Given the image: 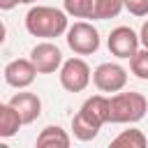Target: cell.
<instances>
[{"label": "cell", "mask_w": 148, "mask_h": 148, "mask_svg": "<svg viewBox=\"0 0 148 148\" xmlns=\"http://www.w3.org/2000/svg\"><path fill=\"white\" fill-rule=\"evenodd\" d=\"M67 12L58 9V7H46V5H37L30 7L25 14V30L32 37H44V39H53L67 32L69 21H67Z\"/></svg>", "instance_id": "7a4b0ae2"}, {"label": "cell", "mask_w": 148, "mask_h": 148, "mask_svg": "<svg viewBox=\"0 0 148 148\" xmlns=\"http://www.w3.org/2000/svg\"><path fill=\"white\" fill-rule=\"evenodd\" d=\"M132 16H148V0H123Z\"/></svg>", "instance_id": "e0dca14e"}, {"label": "cell", "mask_w": 148, "mask_h": 148, "mask_svg": "<svg viewBox=\"0 0 148 148\" xmlns=\"http://www.w3.org/2000/svg\"><path fill=\"white\" fill-rule=\"evenodd\" d=\"M123 9H125V2H123V0H95V14H92V21L116 18Z\"/></svg>", "instance_id": "5bb4252c"}, {"label": "cell", "mask_w": 148, "mask_h": 148, "mask_svg": "<svg viewBox=\"0 0 148 148\" xmlns=\"http://www.w3.org/2000/svg\"><path fill=\"white\" fill-rule=\"evenodd\" d=\"M139 44H141V39H139V35L130 28V25H118V28H113L111 32H109V39H106V46H109V51H111V56H116V58H120V60H130L136 51H139Z\"/></svg>", "instance_id": "52a82bcc"}, {"label": "cell", "mask_w": 148, "mask_h": 148, "mask_svg": "<svg viewBox=\"0 0 148 148\" xmlns=\"http://www.w3.org/2000/svg\"><path fill=\"white\" fill-rule=\"evenodd\" d=\"M92 83L102 92H120L127 86V69L118 62H102L92 72Z\"/></svg>", "instance_id": "8992f818"}, {"label": "cell", "mask_w": 148, "mask_h": 148, "mask_svg": "<svg viewBox=\"0 0 148 148\" xmlns=\"http://www.w3.org/2000/svg\"><path fill=\"white\" fill-rule=\"evenodd\" d=\"M67 37V46L76 53V56H90L99 49V32L92 23L88 21H76L74 25L67 28L65 32Z\"/></svg>", "instance_id": "277c9868"}, {"label": "cell", "mask_w": 148, "mask_h": 148, "mask_svg": "<svg viewBox=\"0 0 148 148\" xmlns=\"http://www.w3.org/2000/svg\"><path fill=\"white\" fill-rule=\"evenodd\" d=\"M58 76H60V86L67 92H81V90L88 88L92 72H90V67L83 58H69L58 69Z\"/></svg>", "instance_id": "5b68a950"}, {"label": "cell", "mask_w": 148, "mask_h": 148, "mask_svg": "<svg viewBox=\"0 0 148 148\" xmlns=\"http://www.w3.org/2000/svg\"><path fill=\"white\" fill-rule=\"evenodd\" d=\"M69 143H72V139H69L67 130H62L60 125H49L37 136L39 148H69Z\"/></svg>", "instance_id": "8fae6325"}, {"label": "cell", "mask_w": 148, "mask_h": 148, "mask_svg": "<svg viewBox=\"0 0 148 148\" xmlns=\"http://www.w3.org/2000/svg\"><path fill=\"white\" fill-rule=\"evenodd\" d=\"M62 9L74 18H92L95 0H62Z\"/></svg>", "instance_id": "9a60e30c"}, {"label": "cell", "mask_w": 148, "mask_h": 148, "mask_svg": "<svg viewBox=\"0 0 148 148\" xmlns=\"http://www.w3.org/2000/svg\"><path fill=\"white\" fill-rule=\"evenodd\" d=\"M21 125H23V118L18 116V111H16L9 102L0 104V136H2V139L14 136V134L21 130Z\"/></svg>", "instance_id": "7c38bea8"}, {"label": "cell", "mask_w": 148, "mask_h": 148, "mask_svg": "<svg viewBox=\"0 0 148 148\" xmlns=\"http://www.w3.org/2000/svg\"><path fill=\"white\" fill-rule=\"evenodd\" d=\"M9 104L18 111V116L23 118V125H30V123H35V120L42 116V99H39L35 92H28V90L16 92V95L9 99Z\"/></svg>", "instance_id": "30bf717a"}, {"label": "cell", "mask_w": 148, "mask_h": 148, "mask_svg": "<svg viewBox=\"0 0 148 148\" xmlns=\"http://www.w3.org/2000/svg\"><path fill=\"white\" fill-rule=\"evenodd\" d=\"M111 102V113H109V123L116 125H132L139 123L146 111H148V99L141 92H113L109 97Z\"/></svg>", "instance_id": "3957f363"}, {"label": "cell", "mask_w": 148, "mask_h": 148, "mask_svg": "<svg viewBox=\"0 0 148 148\" xmlns=\"http://www.w3.org/2000/svg\"><path fill=\"white\" fill-rule=\"evenodd\" d=\"M130 69L136 79L141 81H148V49H139L132 58H130Z\"/></svg>", "instance_id": "2e32d148"}, {"label": "cell", "mask_w": 148, "mask_h": 148, "mask_svg": "<svg viewBox=\"0 0 148 148\" xmlns=\"http://www.w3.org/2000/svg\"><path fill=\"white\" fill-rule=\"evenodd\" d=\"M109 113H111L109 97H104V95L88 97L81 104L79 113L72 118V132H74V136L79 141H92L99 134L102 125L109 123Z\"/></svg>", "instance_id": "6da1fadb"}, {"label": "cell", "mask_w": 148, "mask_h": 148, "mask_svg": "<svg viewBox=\"0 0 148 148\" xmlns=\"http://www.w3.org/2000/svg\"><path fill=\"white\" fill-rule=\"evenodd\" d=\"M139 39H141V46L148 49V21H143V25L139 30Z\"/></svg>", "instance_id": "ac0fdd59"}, {"label": "cell", "mask_w": 148, "mask_h": 148, "mask_svg": "<svg viewBox=\"0 0 148 148\" xmlns=\"http://www.w3.org/2000/svg\"><path fill=\"white\" fill-rule=\"evenodd\" d=\"M21 0H0V9H5V12H9V9H14L16 5H18Z\"/></svg>", "instance_id": "d6986e66"}, {"label": "cell", "mask_w": 148, "mask_h": 148, "mask_svg": "<svg viewBox=\"0 0 148 148\" xmlns=\"http://www.w3.org/2000/svg\"><path fill=\"white\" fill-rule=\"evenodd\" d=\"M23 5H32V2H37V0H21Z\"/></svg>", "instance_id": "ffe728a7"}, {"label": "cell", "mask_w": 148, "mask_h": 148, "mask_svg": "<svg viewBox=\"0 0 148 148\" xmlns=\"http://www.w3.org/2000/svg\"><path fill=\"white\" fill-rule=\"evenodd\" d=\"M111 146L116 148H146L148 146V139L141 130H123L116 139H111Z\"/></svg>", "instance_id": "4fadbf2b"}, {"label": "cell", "mask_w": 148, "mask_h": 148, "mask_svg": "<svg viewBox=\"0 0 148 148\" xmlns=\"http://www.w3.org/2000/svg\"><path fill=\"white\" fill-rule=\"evenodd\" d=\"M2 74H5V83L7 86L23 90V88H28L35 81V76L39 72H37V67H35V62L30 58H16V60H9L5 65Z\"/></svg>", "instance_id": "9c48e42d"}, {"label": "cell", "mask_w": 148, "mask_h": 148, "mask_svg": "<svg viewBox=\"0 0 148 148\" xmlns=\"http://www.w3.org/2000/svg\"><path fill=\"white\" fill-rule=\"evenodd\" d=\"M30 60L35 62L39 74H53L62 67V51L53 44V42H39L32 46L30 51Z\"/></svg>", "instance_id": "ba28073f"}]
</instances>
